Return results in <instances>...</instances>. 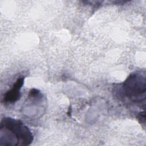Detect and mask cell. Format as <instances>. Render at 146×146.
I'll use <instances>...</instances> for the list:
<instances>
[{"label": "cell", "instance_id": "obj_1", "mask_svg": "<svg viewBox=\"0 0 146 146\" xmlns=\"http://www.w3.org/2000/svg\"><path fill=\"white\" fill-rule=\"evenodd\" d=\"M1 145H29L33 140V135L29 128L21 120L5 117L0 125Z\"/></svg>", "mask_w": 146, "mask_h": 146}, {"label": "cell", "instance_id": "obj_2", "mask_svg": "<svg viewBox=\"0 0 146 146\" xmlns=\"http://www.w3.org/2000/svg\"><path fill=\"white\" fill-rule=\"evenodd\" d=\"M122 96L133 102L145 100L146 91L145 76L140 73L131 74L122 83L120 88Z\"/></svg>", "mask_w": 146, "mask_h": 146}, {"label": "cell", "instance_id": "obj_3", "mask_svg": "<svg viewBox=\"0 0 146 146\" xmlns=\"http://www.w3.org/2000/svg\"><path fill=\"white\" fill-rule=\"evenodd\" d=\"M23 83L24 77L18 78L13 84V87L4 95V102L7 103H13L18 101L21 97L20 90L22 88Z\"/></svg>", "mask_w": 146, "mask_h": 146}, {"label": "cell", "instance_id": "obj_4", "mask_svg": "<svg viewBox=\"0 0 146 146\" xmlns=\"http://www.w3.org/2000/svg\"><path fill=\"white\" fill-rule=\"evenodd\" d=\"M145 112H140L138 116H137V119L140 121V123H145Z\"/></svg>", "mask_w": 146, "mask_h": 146}]
</instances>
